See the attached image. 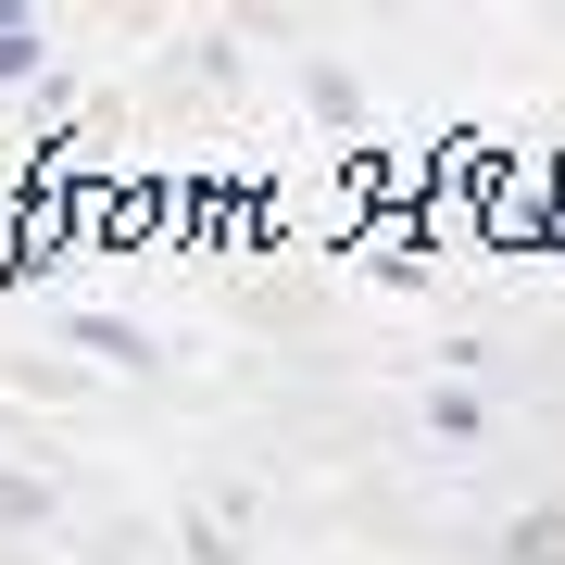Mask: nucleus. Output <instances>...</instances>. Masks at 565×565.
I'll list each match as a JSON object with an SVG mask.
<instances>
[{
    "instance_id": "obj_1",
    "label": "nucleus",
    "mask_w": 565,
    "mask_h": 565,
    "mask_svg": "<svg viewBox=\"0 0 565 565\" xmlns=\"http://www.w3.org/2000/svg\"><path fill=\"white\" fill-rule=\"evenodd\" d=\"M515 565H565V503H541V515H515Z\"/></svg>"
}]
</instances>
